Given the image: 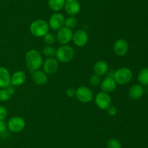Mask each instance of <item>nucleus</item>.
I'll list each match as a JSON object with an SVG mask.
<instances>
[{"instance_id": "obj_1", "label": "nucleus", "mask_w": 148, "mask_h": 148, "mask_svg": "<svg viewBox=\"0 0 148 148\" xmlns=\"http://www.w3.org/2000/svg\"><path fill=\"white\" fill-rule=\"evenodd\" d=\"M43 57L36 49H30L26 53L25 63L30 72L38 70L43 65Z\"/></svg>"}, {"instance_id": "obj_16", "label": "nucleus", "mask_w": 148, "mask_h": 148, "mask_svg": "<svg viewBox=\"0 0 148 148\" xmlns=\"http://www.w3.org/2000/svg\"><path fill=\"white\" fill-rule=\"evenodd\" d=\"M11 75L8 70L4 67H0V88L5 89L10 85Z\"/></svg>"}, {"instance_id": "obj_22", "label": "nucleus", "mask_w": 148, "mask_h": 148, "mask_svg": "<svg viewBox=\"0 0 148 148\" xmlns=\"http://www.w3.org/2000/svg\"><path fill=\"white\" fill-rule=\"evenodd\" d=\"M56 36L51 33H47L43 36V41L47 46H51L56 41Z\"/></svg>"}, {"instance_id": "obj_31", "label": "nucleus", "mask_w": 148, "mask_h": 148, "mask_svg": "<svg viewBox=\"0 0 148 148\" xmlns=\"http://www.w3.org/2000/svg\"><path fill=\"white\" fill-rule=\"evenodd\" d=\"M66 94L69 97H73L74 96H75V94H76V89L72 88V87H70V88H69L66 90Z\"/></svg>"}, {"instance_id": "obj_25", "label": "nucleus", "mask_w": 148, "mask_h": 148, "mask_svg": "<svg viewBox=\"0 0 148 148\" xmlns=\"http://www.w3.org/2000/svg\"><path fill=\"white\" fill-rule=\"evenodd\" d=\"M11 94L7 89H0V102H7L10 100Z\"/></svg>"}, {"instance_id": "obj_19", "label": "nucleus", "mask_w": 148, "mask_h": 148, "mask_svg": "<svg viewBox=\"0 0 148 148\" xmlns=\"http://www.w3.org/2000/svg\"><path fill=\"white\" fill-rule=\"evenodd\" d=\"M108 71V65L106 61H97L93 66V71L95 75L98 76H102L105 75Z\"/></svg>"}, {"instance_id": "obj_14", "label": "nucleus", "mask_w": 148, "mask_h": 148, "mask_svg": "<svg viewBox=\"0 0 148 148\" xmlns=\"http://www.w3.org/2000/svg\"><path fill=\"white\" fill-rule=\"evenodd\" d=\"M101 89L102 91L106 93H111L116 88V83L113 77L108 76L103 80L101 83Z\"/></svg>"}, {"instance_id": "obj_5", "label": "nucleus", "mask_w": 148, "mask_h": 148, "mask_svg": "<svg viewBox=\"0 0 148 148\" xmlns=\"http://www.w3.org/2000/svg\"><path fill=\"white\" fill-rule=\"evenodd\" d=\"M25 126V121L20 116H14L9 120L7 123V128L9 130L14 133H19L24 129Z\"/></svg>"}, {"instance_id": "obj_20", "label": "nucleus", "mask_w": 148, "mask_h": 148, "mask_svg": "<svg viewBox=\"0 0 148 148\" xmlns=\"http://www.w3.org/2000/svg\"><path fill=\"white\" fill-rule=\"evenodd\" d=\"M66 0H49L48 4L51 10L55 12H59L64 7Z\"/></svg>"}, {"instance_id": "obj_23", "label": "nucleus", "mask_w": 148, "mask_h": 148, "mask_svg": "<svg viewBox=\"0 0 148 148\" xmlns=\"http://www.w3.org/2000/svg\"><path fill=\"white\" fill-rule=\"evenodd\" d=\"M64 25L66 27L69 28L70 29L75 28L77 26V19L75 18V17L71 16V17H67V18L65 20Z\"/></svg>"}, {"instance_id": "obj_11", "label": "nucleus", "mask_w": 148, "mask_h": 148, "mask_svg": "<svg viewBox=\"0 0 148 148\" xmlns=\"http://www.w3.org/2000/svg\"><path fill=\"white\" fill-rule=\"evenodd\" d=\"M72 40L76 46L82 47V46H85L88 43V36L85 30H77L73 33Z\"/></svg>"}, {"instance_id": "obj_3", "label": "nucleus", "mask_w": 148, "mask_h": 148, "mask_svg": "<svg viewBox=\"0 0 148 148\" xmlns=\"http://www.w3.org/2000/svg\"><path fill=\"white\" fill-rule=\"evenodd\" d=\"M132 72L128 68H120L114 73L113 78L116 83L121 85L127 84L132 78Z\"/></svg>"}, {"instance_id": "obj_32", "label": "nucleus", "mask_w": 148, "mask_h": 148, "mask_svg": "<svg viewBox=\"0 0 148 148\" xmlns=\"http://www.w3.org/2000/svg\"><path fill=\"white\" fill-rule=\"evenodd\" d=\"M7 90H8V91L10 92V94H11V95H12L13 94H14V87H13V86H7Z\"/></svg>"}, {"instance_id": "obj_28", "label": "nucleus", "mask_w": 148, "mask_h": 148, "mask_svg": "<svg viewBox=\"0 0 148 148\" xmlns=\"http://www.w3.org/2000/svg\"><path fill=\"white\" fill-rule=\"evenodd\" d=\"M7 116V110L4 106L0 105V121L4 120Z\"/></svg>"}, {"instance_id": "obj_13", "label": "nucleus", "mask_w": 148, "mask_h": 148, "mask_svg": "<svg viewBox=\"0 0 148 148\" xmlns=\"http://www.w3.org/2000/svg\"><path fill=\"white\" fill-rule=\"evenodd\" d=\"M64 7L66 12L71 16L77 15L80 10V4L77 0H66Z\"/></svg>"}, {"instance_id": "obj_4", "label": "nucleus", "mask_w": 148, "mask_h": 148, "mask_svg": "<svg viewBox=\"0 0 148 148\" xmlns=\"http://www.w3.org/2000/svg\"><path fill=\"white\" fill-rule=\"evenodd\" d=\"M75 55V51L69 45H62L59 46L56 52V59L61 62H68L72 60Z\"/></svg>"}, {"instance_id": "obj_24", "label": "nucleus", "mask_w": 148, "mask_h": 148, "mask_svg": "<svg viewBox=\"0 0 148 148\" xmlns=\"http://www.w3.org/2000/svg\"><path fill=\"white\" fill-rule=\"evenodd\" d=\"M56 49L51 46H46L43 49V55L48 57H51L56 55Z\"/></svg>"}, {"instance_id": "obj_26", "label": "nucleus", "mask_w": 148, "mask_h": 148, "mask_svg": "<svg viewBox=\"0 0 148 148\" xmlns=\"http://www.w3.org/2000/svg\"><path fill=\"white\" fill-rule=\"evenodd\" d=\"M107 148H121V145L118 139L112 138L107 142Z\"/></svg>"}, {"instance_id": "obj_27", "label": "nucleus", "mask_w": 148, "mask_h": 148, "mask_svg": "<svg viewBox=\"0 0 148 148\" xmlns=\"http://www.w3.org/2000/svg\"><path fill=\"white\" fill-rule=\"evenodd\" d=\"M89 83L92 86L95 87L98 86V85H100L101 83V76H98V75H92V76L90 78L89 80Z\"/></svg>"}, {"instance_id": "obj_18", "label": "nucleus", "mask_w": 148, "mask_h": 148, "mask_svg": "<svg viewBox=\"0 0 148 148\" xmlns=\"http://www.w3.org/2000/svg\"><path fill=\"white\" fill-rule=\"evenodd\" d=\"M143 94H144V89L140 84H134L132 86L129 90V97L132 100H139L143 97Z\"/></svg>"}, {"instance_id": "obj_21", "label": "nucleus", "mask_w": 148, "mask_h": 148, "mask_svg": "<svg viewBox=\"0 0 148 148\" xmlns=\"http://www.w3.org/2000/svg\"><path fill=\"white\" fill-rule=\"evenodd\" d=\"M138 81L143 86H148V68H143L138 74Z\"/></svg>"}, {"instance_id": "obj_9", "label": "nucleus", "mask_w": 148, "mask_h": 148, "mask_svg": "<svg viewBox=\"0 0 148 148\" xmlns=\"http://www.w3.org/2000/svg\"><path fill=\"white\" fill-rule=\"evenodd\" d=\"M65 18L64 16L62 14L59 12L54 13L51 16L49 20V28L52 29V30H59V29L62 28L64 25Z\"/></svg>"}, {"instance_id": "obj_30", "label": "nucleus", "mask_w": 148, "mask_h": 148, "mask_svg": "<svg viewBox=\"0 0 148 148\" xmlns=\"http://www.w3.org/2000/svg\"><path fill=\"white\" fill-rule=\"evenodd\" d=\"M7 124L6 123V122L4 120H1L0 121V134L4 133L7 130Z\"/></svg>"}, {"instance_id": "obj_7", "label": "nucleus", "mask_w": 148, "mask_h": 148, "mask_svg": "<svg viewBox=\"0 0 148 148\" xmlns=\"http://www.w3.org/2000/svg\"><path fill=\"white\" fill-rule=\"evenodd\" d=\"M95 102L98 108L103 110H107L111 104V97L108 93L103 92V91L97 94V95L95 96Z\"/></svg>"}, {"instance_id": "obj_6", "label": "nucleus", "mask_w": 148, "mask_h": 148, "mask_svg": "<svg viewBox=\"0 0 148 148\" xmlns=\"http://www.w3.org/2000/svg\"><path fill=\"white\" fill-rule=\"evenodd\" d=\"M73 37V32L72 29L63 26L62 28L58 30L56 39L59 44L62 45H66L72 40Z\"/></svg>"}, {"instance_id": "obj_8", "label": "nucleus", "mask_w": 148, "mask_h": 148, "mask_svg": "<svg viewBox=\"0 0 148 148\" xmlns=\"http://www.w3.org/2000/svg\"><path fill=\"white\" fill-rule=\"evenodd\" d=\"M76 98L82 103H87L90 102L93 98V94L90 88L87 86H79L76 89Z\"/></svg>"}, {"instance_id": "obj_15", "label": "nucleus", "mask_w": 148, "mask_h": 148, "mask_svg": "<svg viewBox=\"0 0 148 148\" xmlns=\"http://www.w3.org/2000/svg\"><path fill=\"white\" fill-rule=\"evenodd\" d=\"M31 79L36 85L42 86L47 83L48 76L44 71L37 70V71L32 72Z\"/></svg>"}, {"instance_id": "obj_2", "label": "nucleus", "mask_w": 148, "mask_h": 148, "mask_svg": "<svg viewBox=\"0 0 148 148\" xmlns=\"http://www.w3.org/2000/svg\"><path fill=\"white\" fill-rule=\"evenodd\" d=\"M49 26L45 20L38 19L31 23L30 26V31L33 36L36 37H43L49 33Z\"/></svg>"}, {"instance_id": "obj_17", "label": "nucleus", "mask_w": 148, "mask_h": 148, "mask_svg": "<svg viewBox=\"0 0 148 148\" xmlns=\"http://www.w3.org/2000/svg\"><path fill=\"white\" fill-rule=\"evenodd\" d=\"M26 80V74L22 71H17L11 75L10 84L13 86H19L25 83Z\"/></svg>"}, {"instance_id": "obj_10", "label": "nucleus", "mask_w": 148, "mask_h": 148, "mask_svg": "<svg viewBox=\"0 0 148 148\" xmlns=\"http://www.w3.org/2000/svg\"><path fill=\"white\" fill-rule=\"evenodd\" d=\"M43 71L46 74H52L55 73L57 71L59 68V62L58 60L55 58L49 57L43 62Z\"/></svg>"}, {"instance_id": "obj_29", "label": "nucleus", "mask_w": 148, "mask_h": 148, "mask_svg": "<svg viewBox=\"0 0 148 148\" xmlns=\"http://www.w3.org/2000/svg\"><path fill=\"white\" fill-rule=\"evenodd\" d=\"M108 113L111 116H114L117 114V108L115 106H110L108 109H107Z\"/></svg>"}, {"instance_id": "obj_12", "label": "nucleus", "mask_w": 148, "mask_h": 148, "mask_svg": "<svg viewBox=\"0 0 148 148\" xmlns=\"http://www.w3.org/2000/svg\"><path fill=\"white\" fill-rule=\"evenodd\" d=\"M129 50V44L124 39H117L114 45V51L119 57L124 56Z\"/></svg>"}]
</instances>
